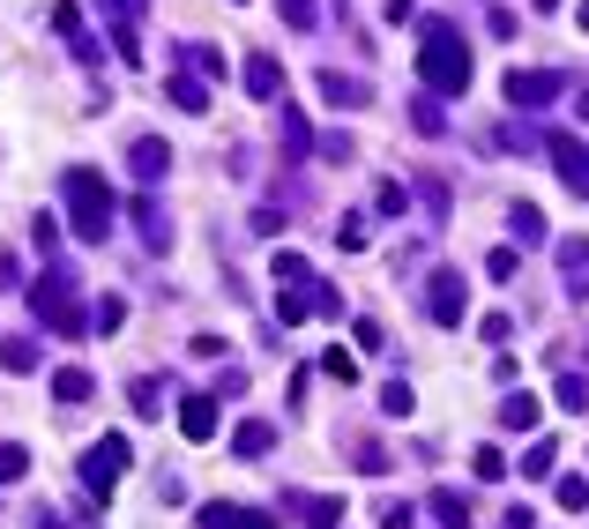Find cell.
Returning <instances> with one entry per match:
<instances>
[{"label":"cell","mask_w":589,"mask_h":529,"mask_svg":"<svg viewBox=\"0 0 589 529\" xmlns=\"http://www.w3.org/2000/svg\"><path fill=\"white\" fill-rule=\"evenodd\" d=\"M127 462H134V448H127L120 433L90 440V448H83V462H75V470H83V492H90V499H113V485L127 478Z\"/></svg>","instance_id":"4"},{"label":"cell","mask_w":589,"mask_h":529,"mask_svg":"<svg viewBox=\"0 0 589 529\" xmlns=\"http://www.w3.org/2000/svg\"><path fill=\"white\" fill-rule=\"evenodd\" d=\"M239 82H247V97H261V105H284V68H276V52H254L247 68H239Z\"/></svg>","instance_id":"10"},{"label":"cell","mask_w":589,"mask_h":529,"mask_svg":"<svg viewBox=\"0 0 589 529\" xmlns=\"http://www.w3.org/2000/svg\"><path fill=\"white\" fill-rule=\"evenodd\" d=\"M380 15H388V23H411V15H419V0H388Z\"/></svg>","instance_id":"50"},{"label":"cell","mask_w":589,"mask_h":529,"mask_svg":"<svg viewBox=\"0 0 589 529\" xmlns=\"http://www.w3.org/2000/svg\"><path fill=\"white\" fill-rule=\"evenodd\" d=\"M321 157H329V164H351V157H358V142H351V134H329V142H321Z\"/></svg>","instance_id":"49"},{"label":"cell","mask_w":589,"mask_h":529,"mask_svg":"<svg viewBox=\"0 0 589 529\" xmlns=\"http://www.w3.org/2000/svg\"><path fill=\"white\" fill-rule=\"evenodd\" d=\"M507 232H515L522 254H530V246H552V224H545V209H538V202H515V209H507Z\"/></svg>","instance_id":"15"},{"label":"cell","mask_w":589,"mask_h":529,"mask_svg":"<svg viewBox=\"0 0 589 529\" xmlns=\"http://www.w3.org/2000/svg\"><path fill=\"white\" fill-rule=\"evenodd\" d=\"M515 269H522V246H493V254H485V277H493V284H515Z\"/></svg>","instance_id":"36"},{"label":"cell","mask_w":589,"mask_h":529,"mask_svg":"<svg viewBox=\"0 0 589 529\" xmlns=\"http://www.w3.org/2000/svg\"><path fill=\"white\" fill-rule=\"evenodd\" d=\"M425 314L440 328H463V314H470V277L463 269H433V277H425Z\"/></svg>","instance_id":"5"},{"label":"cell","mask_w":589,"mask_h":529,"mask_svg":"<svg viewBox=\"0 0 589 529\" xmlns=\"http://www.w3.org/2000/svg\"><path fill=\"white\" fill-rule=\"evenodd\" d=\"M276 134H284V157H306V150H314V127H306V113H298V105H284V113H276Z\"/></svg>","instance_id":"23"},{"label":"cell","mask_w":589,"mask_h":529,"mask_svg":"<svg viewBox=\"0 0 589 529\" xmlns=\"http://www.w3.org/2000/svg\"><path fill=\"white\" fill-rule=\"evenodd\" d=\"M552 499H559L567 515H589V478H552Z\"/></svg>","instance_id":"33"},{"label":"cell","mask_w":589,"mask_h":529,"mask_svg":"<svg viewBox=\"0 0 589 529\" xmlns=\"http://www.w3.org/2000/svg\"><path fill=\"white\" fill-rule=\"evenodd\" d=\"M269 448H276V425H269V418H247V425L232 433V455H239V462H261Z\"/></svg>","instance_id":"17"},{"label":"cell","mask_w":589,"mask_h":529,"mask_svg":"<svg viewBox=\"0 0 589 529\" xmlns=\"http://www.w3.org/2000/svg\"><path fill=\"white\" fill-rule=\"evenodd\" d=\"M419 202L433 209V216H448V187H440V179H419Z\"/></svg>","instance_id":"48"},{"label":"cell","mask_w":589,"mask_h":529,"mask_svg":"<svg viewBox=\"0 0 589 529\" xmlns=\"http://www.w3.org/2000/svg\"><path fill=\"white\" fill-rule=\"evenodd\" d=\"M321 373H329V380H337V388H358V358H351V351H321Z\"/></svg>","instance_id":"34"},{"label":"cell","mask_w":589,"mask_h":529,"mask_svg":"<svg viewBox=\"0 0 589 529\" xmlns=\"http://www.w3.org/2000/svg\"><path fill=\"white\" fill-rule=\"evenodd\" d=\"M269 277H276V291H314V261H306V254H276Z\"/></svg>","instance_id":"24"},{"label":"cell","mask_w":589,"mask_h":529,"mask_svg":"<svg viewBox=\"0 0 589 529\" xmlns=\"http://www.w3.org/2000/svg\"><path fill=\"white\" fill-rule=\"evenodd\" d=\"M351 462H358V478H388V462H396V455L380 448V440H351Z\"/></svg>","instance_id":"28"},{"label":"cell","mask_w":589,"mask_h":529,"mask_svg":"<svg viewBox=\"0 0 589 529\" xmlns=\"http://www.w3.org/2000/svg\"><path fill=\"white\" fill-rule=\"evenodd\" d=\"M127 216H134V232H142V246H150V254H165V246H172V216L157 209V195H134V209H127Z\"/></svg>","instance_id":"12"},{"label":"cell","mask_w":589,"mask_h":529,"mask_svg":"<svg viewBox=\"0 0 589 529\" xmlns=\"http://www.w3.org/2000/svg\"><path fill=\"white\" fill-rule=\"evenodd\" d=\"M31 306H38V321L60 336V343H83L90 336V314H83V298H75V269H52L45 261V277L31 284Z\"/></svg>","instance_id":"3"},{"label":"cell","mask_w":589,"mask_h":529,"mask_svg":"<svg viewBox=\"0 0 589 529\" xmlns=\"http://www.w3.org/2000/svg\"><path fill=\"white\" fill-rule=\"evenodd\" d=\"M127 172H134L142 187H157V179L172 172V142L165 134H134V142H127Z\"/></svg>","instance_id":"8"},{"label":"cell","mask_w":589,"mask_h":529,"mask_svg":"<svg viewBox=\"0 0 589 529\" xmlns=\"http://www.w3.org/2000/svg\"><path fill=\"white\" fill-rule=\"evenodd\" d=\"M411 403H419V396H411V380L396 373V380L380 388V418H411Z\"/></svg>","instance_id":"35"},{"label":"cell","mask_w":589,"mask_h":529,"mask_svg":"<svg viewBox=\"0 0 589 529\" xmlns=\"http://www.w3.org/2000/svg\"><path fill=\"white\" fill-rule=\"evenodd\" d=\"M90 396H97V380H90L83 366H60V373H52V403L75 410V403H90Z\"/></svg>","instance_id":"22"},{"label":"cell","mask_w":589,"mask_h":529,"mask_svg":"<svg viewBox=\"0 0 589 529\" xmlns=\"http://www.w3.org/2000/svg\"><path fill=\"white\" fill-rule=\"evenodd\" d=\"M113 52L134 68V60H142V31H134V23H113Z\"/></svg>","instance_id":"43"},{"label":"cell","mask_w":589,"mask_h":529,"mask_svg":"<svg viewBox=\"0 0 589 529\" xmlns=\"http://www.w3.org/2000/svg\"><path fill=\"white\" fill-rule=\"evenodd\" d=\"M366 239H374V232H366V216H343V224H337V246H343V254H358Z\"/></svg>","instance_id":"46"},{"label":"cell","mask_w":589,"mask_h":529,"mask_svg":"<svg viewBox=\"0 0 589 529\" xmlns=\"http://www.w3.org/2000/svg\"><path fill=\"white\" fill-rule=\"evenodd\" d=\"M343 522V499H306V529H337Z\"/></svg>","instance_id":"42"},{"label":"cell","mask_w":589,"mask_h":529,"mask_svg":"<svg viewBox=\"0 0 589 529\" xmlns=\"http://www.w3.org/2000/svg\"><path fill=\"white\" fill-rule=\"evenodd\" d=\"M187 60H195V75L224 82V52H216V45H187Z\"/></svg>","instance_id":"41"},{"label":"cell","mask_w":589,"mask_h":529,"mask_svg":"<svg viewBox=\"0 0 589 529\" xmlns=\"http://www.w3.org/2000/svg\"><path fill=\"white\" fill-rule=\"evenodd\" d=\"M530 8H559V0H530Z\"/></svg>","instance_id":"51"},{"label":"cell","mask_w":589,"mask_h":529,"mask_svg":"<svg viewBox=\"0 0 589 529\" xmlns=\"http://www.w3.org/2000/svg\"><path fill=\"white\" fill-rule=\"evenodd\" d=\"M374 209H380V216H411V187H403V179H380Z\"/></svg>","instance_id":"30"},{"label":"cell","mask_w":589,"mask_h":529,"mask_svg":"<svg viewBox=\"0 0 589 529\" xmlns=\"http://www.w3.org/2000/svg\"><path fill=\"white\" fill-rule=\"evenodd\" d=\"M582 31H589V0H582Z\"/></svg>","instance_id":"52"},{"label":"cell","mask_w":589,"mask_h":529,"mask_svg":"<svg viewBox=\"0 0 589 529\" xmlns=\"http://www.w3.org/2000/svg\"><path fill=\"white\" fill-rule=\"evenodd\" d=\"M179 433H187L195 448L216 433V388H202V396H179Z\"/></svg>","instance_id":"13"},{"label":"cell","mask_w":589,"mask_h":529,"mask_svg":"<svg viewBox=\"0 0 589 529\" xmlns=\"http://www.w3.org/2000/svg\"><path fill=\"white\" fill-rule=\"evenodd\" d=\"M411 127H419L425 142H433V134H448V113H440V97H411Z\"/></svg>","instance_id":"27"},{"label":"cell","mask_w":589,"mask_h":529,"mask_svg":"<svg viewBox=\"0 0 589 529\" xmlns=\"http://www.w3.org/2000/svg\"><path fill=\"white\" fill-rule=\"evenodd\" d=\"M374 522H380V529H419V507H411V499H380Z\"/></svg>","instance_id":"37"},{"label":"cell","mask_w":589,"mask_h":529,"mask_svg":"<svg viewBox=\"0 0 589 529\" xmlns=\"http://www.w3.org/2000/svg\"><path fill=\"white\" fill-rule=\"evenodd\" d=\"M470 470H478V478H485V485H500V478H507V455L493 448V440H485V448L470 455Z\"/></svg>","instance_id":"40"},{"label":"cell","mask_w":589,"mask_h":529,"mask_svg":"<svg viewBox=\"0 0 589 529\" xmlns=\"http://www.w3.org/2000/svg\"><path fill=\"white\" fill-rule=\"evenodd\" d=\"M276 15H284V23H292L298 38H306V31H314V23H321V8H314V0H276Z\"/></svg>","instance_id":"39"},{"label":"cell","mask_w":589,"mask_h":529,"mask_svg":"<svg viewBox=\"0 0 589 529\" xmlns=\"http://www.w3.org/2000/svg\"><path fill=\"white\" fill-rule=\"evenodd\" d=\"M38 336H0V373H38Z\"/></svg>","instance_id":"20"},{"label":"cell","mask_w":589,"mask_h":529,"mask_svg":"<svg viewBox=\"0 0 589 529\" xmlns=\"http://www.w3.org/2000/svg\"><path fill=\"white\" fill-rule=\"evenodd\" d=\"M31 478V448L23 440H0V485H23Z\"/></svg>","instance_id":"29"},{"label":"cell","mask_w":589,"mask_h":529,"mask_svg":"<svg viewBox=\"0 0 589 529\" xmlns=\"http://www.w3.org/2000/svg\"><path fill=\"white\" fill-rule=\"evenodd\" d=\"M500 90H507V105H515V113H545L552 97H567V75H552V68H515Z\"/></svg>","instance_id":"6"},{"label":"cell","mask_w":589,"mask_h":529,"mask_svg":"<svg viewBox=\"0 0 589 529\" xmlns=\"http://www.w3.org/2000/svg\"><path fill=\"white\" fill-rule=\"evenodd\" d=\"M202 529H276V515H261V507H232V499H210V507H202Z\"/></svg>","instance_id":"14"},{"label":"cell","mask_w":589,"mask_h":529,"mask_svg":"<svg viewBox=\"0 0 589 529\" xmlns=\"http://www.w3.org/2000/svg\"><path fill=\"white\" fill-rule=\"evenodd\" d=\"M552 261H559L567 298H589V239H552Z\"/></svg>","instance_id":"9"},{"label":"cell","mask_w":589,"mask_h":529,"mask_svg":"<svg viewBox=\"0 0 589 529\" xmlns=\"http://www.w3.org/2000/svg\"><path fill=\"white\" fill-rule=\"evenodd\" d=\"M60 202H68V232H75L83 246H105V239H113L120 195L105 187V172H90V164H68V172H60Z\"/></svg>","instance_id":"2"},{"label":"cell","mask_w":589,"mask_h":529,"mask_svg":"<svg viewBox=\"0 0 589 529\" xmlns=\"http://www.w3.org/2000/svg\"><path fill=\"white\" fill-rule=\"evenodd\" d=\"M419 82L433 97H463L470 90V45L448 15H425L419 23Z\"/></svg>","instance_id":"1"},{"label":"cell","mask_w":589,"mask_h":529,"mask_svg":"<svg viewBox=\"0 0 589 529\" xmlns=\"http://www.w3.org/2000/svg\"><path fill=\"white\" fill-rule=\"evenodd\" d=\"M545 157H552V172H559V187L589 202V142L582 134H545Z\"/></svg>","instance_id":"7"},{"label":"cell","mask_w":589,"mask_h":529,"mask_svg":"<svg viewBox=\"0 0 589 529\" xmlns=\"http://www.w3.org/2000/svg\"><path fill=\"white\" fill-rule=\"evenodd\" d=\"M559 470V448L552 440H530V455H522V478H552Z\"/></svg>","instance_id":"38"},{"label":"cell","mask_w":589,"mask_h":529,"mask_svg":"<svg viewBox=\"0 0 589 529\" xmlns=\"http://www.w3.org/2000/svg\"><path fill=\"white\" fill-rule=\"evenodd\" d=\"M165 97L179 113H210V82L202 75H165Z\"/></svg>","instance_id":"21"},{"label":"cell","mask_w":589,"mask_h":529,"mask_svg":"<svg viewBox=\"0 0 589 529\" xmlns=\"http://www.w3.org/2000/svg\"><path fill=\"white\" fill-rule=\"evenodd\" d=\"M478 336H485L493 351H507V343H515V321H507V314H485V321H478Z\"/></svg>","instance_id":"44"},{"label":"cell","mask_w":589,"mask_h":529,"mask_svg":"<svg viewBox=\"0 0 589 529\" xmlns=\"http://www.w3.org/2000/svg\"><path fill=\"white\" fill-rule=\"evenodd\" d=\"M314 314H321V321H337V314H343V291L321 284V277H314Z\"/></svg>","instance_id":"45"},{"label":"cell","mask_w":589,"mask_h":529,"mask_svg":"<svg viewBox=\"0 0 589 529\" xmlns=\"http://www.w3.org/2000/svg\"><path fill=\"white\" fill-rule=\"evenodd\" d=\"M127 403H134V418H165V380H150V373H142V380L127 388Z\"/></svg>","instance_id":"26"},{"label":"cell","mask_w":589,"mask_h":529,"mask_svg":"<svg viewBox=\"0 0 589 529\" xmlns=\"http://www.w3.org/2000/svg\"><path fill=\"white\" fill-rule=\"evenodd\" d=\"M52 31H60V38H68V52H75V60H83V68H97V38H90L83 8H68V0H60V8H52Z\"/></svg>","instance_id":"11"},{"label":"cell","mask_w":589,"mask_h":529,"mask_svg":"<svg viewBox=\"0 0 589 529\" xmlns=\"http://www.w3.org/2000/svg\"><path fill=\"white\" fill-rule=\"evenodd\" d=\"M113 328H127V298L120 291H105V298L90 306V336H113Z\"/></svg>","instance_id":"25"},{"label":"cell","mask_w":589,"mask_h":529,"mask_svg":"<svg viewBox=\"0 0 589 529\" xmlns=\"http://www.w3.org/2000/svg\"><path fill=\"white\" fill-rule=\"evenodd\" d=\"M538 418H545V403H538L530 388H515V396L500 403V425H507V433H538Z\"/></svg>","instance_id":"18"},{"label":"cell","mask_w":589,"mask_h":529,"mask_svg":"<svg viewBox=\"0 0 589 529\" xmlns=\"http://www.w3.org/2000/svg\"><path fill=\"white\" fill-rule=\"evenodd\" d=\"M552 396H559V410H575V418H582V410H589V373H559V388H552Z\"/></svg>","instance_id":"32"},{"label":"cell","mask_w":589,"mask_h":529,"mask_svg":"<svg viewBox=\"0 0 589 529\" xmlns=\"http://www.w3.org/2000/svg\"><path fill=\"white\" fill-rule=\"evenodd\" d=\"M351 336H358V351H366V358H374V351H388V328H380V321H358Z\"/></svg>","instance_id":"47"},{"label":"cell","mask_w":589,"mask_h":529,"mask_svg":"<svg viewBox=\"0 0 589 529\" xmlns=\"http://www.w3.org/2000/svg\"><path fill=\"white\" fill-rule=\"evenodd\" d=\"M321 97H329V105H337V113H358V105H366V82L358 75H343V68H321Z\"/></svg>","instance_id":"16"},{"label":"cell","mask_w":589,"mask_h":529,"mask_svg":"<svg viewBox=\"0 0 589 529\" xmlns=\"http://www.w3.org/2000/svg\"><path fill=\"white\" fill-rule=\"evenodd\" d=\"M425 515H433L440 529H470V499H463L456 485H440L433 499H425Z\"/></svg>","instance_id":"19"},{"label":"cell","mask_w":589,"mask_h":529,"mask_svg":"<svg viewBox=\"0 0 589 529\" xmlns=\"http://www.w3.org/2000/svg\"><path fill=\"white\" fill-rule=\"evenodd\" d=\"M314 314V291H276V328H298Z\"/></svg>","instance_id":"31"}]
</instances>
